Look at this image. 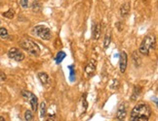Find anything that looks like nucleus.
Returning a JSON list of instances; mask_svg holds the SVG:
<instances>
[{
  "label": "nucleus",
  "instance_id": "nucleus-1",
  "mask_svg": "<svg viewBox=\"0 0 158 121\" xmlns=\"http://www.w3.org/2000/svg\"><path fill=\"white\" fill-rule=\"evenodd\" d=\"M151 115V111L146 104L140 103L132 109L130 114L131 121H148Z\"/></svg>",
  "mask_w": 158,
  "mask_h": 121
},
{
  "label": "nucleus",
  "instance_id": "nucleus-2",
  "mask_svg": "<svg viewBox=\"0 0 158 121\" xmlns=\"http://www.w3.org/2000/svg\"><path fill=\"white\" fill-rule=\"evenodd\" d=\"M155 43H156L155 35H153V34H148V35H146L144 37V39L143 40V42L140 43L139 51L144 55H148L149 51L152 49H154Z\"/></svg>",
  "mask_w": 158,
  "mask_h": 121
},
{
  "label": "nucleus",
  "instance_id": "nucleus-3",
  "mask_svg": "<svg viewBox=\"0 0 158 121\" xmlns=\"http://www.w3.org/2000/svg\"><path fill=\"white\" fill-rule=\"evenodd\" d=\"M20 46L22 50H25L32 55H38L40 53L39 46L30 38H22L20 41Z\"/></svg>",
  "mask_w": 158,
  "mask_h": 121
},
{
  "label": "nucleus",
  "instance_id": "nucleus-4",
  "mask_svg": "<svg viewBox=\"0 0 158 121\" xmlns=\"http://www.w3.org/2000/svg\"><path fill=\"white\" fill-rule=\"evenodd\" d=\"M33 33L35 34L36 36H38L39 38H41L42 40H48L51 39V36H52V32H51L50 28L45 26V25H37L33 28Z\"/></svg>",
  "mask_w": 158,
  "mask_h": 121
},
{
  "label": "nucleus",
  "instance_id": "nucleus-5",
  "mask_svg": "<svg viewBox=\"0 0 158 121\" xmlns=\"http://www.w3.org/2000/svg\"><path fill=\"white\" fill-rule=\"evenodd\" d=\"M8 56L11 59H14L15 61L21 62L25 59V54L22 51H21V50L17 49V48H12L10 49L8 51Z\"/></svg>",
  "mask_w": 158,
  "mask_h": 121
},
{
  "label": "nucleus",
  "instance_id": "nucleus-6",
  "mask_svg": "<svg viewBox=\"0 0 158 121\" xmlns=\"http://www.w3.org/2000/svg\"><path fill=\"white\" fill-rule=\"evenodd\" d=\"M128 64V55L125 51H121L119 55V69L122 74L125 73Z\"/></svg>",
  "mask_w": 158,
  "mask_h": 121
},
{
  "label": "nucleus",
  "instance_id": "nucleus-7",
  "mask_svg": "<svg viewBox=\"0 0 158 121\" xmlns=\"http://www.w3.org/2000/svg\"><path fill=\"white\" fill-rule=\"evenodd\" d=\"M126 114H127V108L125 104H121L117 109V112H116V118L118 120H123L124 118L126 117Z\"/></svg>",
  "mask_w": 158,
  "mask_h": 121
},
{
  "label": "nucleus",
  "instance_id": "nucleus-8",
  "mask_svg": "<svg viewBox=\"0 0 158 121\" xmlns=\"http://www.w3.org/2000/svg\"><path fill=\"white\" fill-rule=\"evenodd\" d=\"M95 70H96V62L95 60H91L85 67V73L89 75V76H91L92 74H94Z\"/></svg>",
  "mask_w": 158,
  "mask_h": 121
},
{
  "label": "nucleus",
  "instance_id": "nucleus-9",
  "mask_svg": "<svg viewBox=\"0 0 158 121\" xmlns=\"http://www.w3.org/2000/svg\"><path fill=\"white\" fill-rule=\"evenodd\" d=\"M130 10H131V7H130L129 3H124L121 8H120V15L122 18H125L126 16H128V14L130 13Z\"/></svg>",
  "mask_w": 158,
  "mask_h": 121
},
{
  "label": "nucleus",
  "instance_id": "nucleus-10",
  "mask_svg": "<svg viewBox=\"0 0 158 121\" xmlns=\"http://www.w3.org/2000/svg\"><path fill=\"white\" fill-rule=\"evenodd\" d=\"M101 24H97L94 25L93 28V38L95 40H98L101 37Z\"/></svg>",
  "mask_w": 158,
  "mask_h": 121
},
{
  "label": "nucleus",
  "instance_id": "nucleus-11",
  "mask_svg": "<svg viewBox=\"0 0 158 121\" xmlns=\"http://www.w3.org/2000/svg\"><path fill=\"white\" fill-rule=\"evenodd\" d=\"M30 104V106L32 108V111L33 112H36L37 111V108H38V99H37V97L33 94L31 97H30V99L29 100Z\"/></svg>",
  "mask_w": 158,
  "mask_h": 121
},
{
  "label": "nucleus",
  "instance_id": "nucleus-12",
  "mask_svg": "<svg viewBox=\"0 0 158 121\" xmlns=\"http://www.w3.org/2000/svg\"><path fill=\"white\" fill-rule=\"evenodd\" d=\"M38 79H40V82L43 85H46L50 82V79L49 76L46 73H39L38 74Z\"/></svg>",
  "mask_w": 158,
  "mask_h": 121
},
{
  "label": "nucleus",
  "instance_id": "nucleus-13",
  "mask_svg": "<svg viewBox=\"0 0 158 121\" xmlns=\"http://www.w3.org/2000/svg\"><path fill=\"white\" fill-rule=\"evenodd\" d=\"M142 88H140V86H135L134 87V90H133V94H132V96H131V100L132 101H136L137 99H138V97L140 96V90Z\"/></svg>",
  "mask_w": 158,
  "mask_h": 121
},
{
  "label": "nucleus",
  "instance_id": "nucleus-14",
  "mask_svg": "<svg viewBox=\"0 0 158 121\" xmlns=\"http://www.w3.org/2000/svg\"><path fill=\"white\" fill-rule=\"evenodd\" d=\"M133 61L135 63V65L137 67H139L140 65V63H142V60H140V57L138 53V51H134L133 53Z\"/></svg>",
  "mask_w": 158,
  "mask_h": 121
},
{
  "label": "nucleus",
  "instance_id": "nucleus-15",
  "mask_svg": "<svg viewBox=\"0 0 158 121\" xmlns=\"http://www.w3.org/2000/svg\"><path fill=\"white\" fill-rule=\"evenodd\" d=\"M65 56H66V54L64 53V51H59L57 56H56V58H55L56 62H57V64H60V63L65 58Z\"/></svg>",
  "mask_w": 158,
  "mask_h": 121
},
{
  "label": "nucleus",
  "instance_id": "nucleus-16",
  "mask_svg": "<svg viewBox=\"0 0 158 121\" xmlns=\"http://www.w3.org/2000/svg\"><path fill=\"white\" fill-rule=\"evenodd\" d=\"M46 112H47L46 104H45V102H42L40 104V116H41V118L45 117V115H46Z\"/></svg>",
  "mask_w": 158,
  "mask_h": 121
},
{
  "label": "nucleus",
  "instance_id": "nucleus-17",
  "mask_svg": "<svg viewBox=\"0 0 158 121\" xmlns=\"http://www.w3.org/2000/svg\"><path fill=\"white\" fill-rule=\"evenodd\" d=\"M21 95L22 96V98H24L26 101H29L30 99V97L33 95V93H31L30 91H26V90H22L21 92Z\"/></svg>",
  "mask_w": 158,
  "mask_h": 121
},
{
  "label": "nucleus",
  "instance_id": "nucleus-18",
  "mask_svg": "<svg viewBox=\"0 0 158 121\" xmlns=\"http://www.w3.org/2000/svg\"><path fill=\"white\" fill-rule=\"evenodd\" d=\"M110 39H111L110 33H105V42H104V48H105V49L109 48V44H110Z\"/></svg>",
  "mask_w": 158,
  "mask_h": 121
},
{
  "label": "nucleus",
  "instance_id": "nucleus-19",
  "mask_svg": "<svg viewBox=\"0 0 158 121\" xmlns=\"http://www.w3.org/2000/svg\"><path fill=\"white\" fill-rule=\"evenodd\" d=\"M0 37L3 38V39H8L9 38V33H8L7 29L5 27L0 28Z\"/></svg>",
  "mask_w": 158,
  "mask_h": 121
},
{
  "label": "nucleus",
  "instance_id": "nucleus-20",
  "mask_svg": "<svg viewBox=\"0 0 158 121\" xmlns=\"http://www.w3.org/2000/svg\"><path fill=\"white\" fill-rule=\"evenodd\" d=\"M69 69L70 71V74H69V79L70 82H74L75 80V70H74V67H73L72 65L69 66Z\"/></svg>",
  "mask_w": 158,
  "mask_h": 121
},
{
  "label": "nucleus",
  "instance_id": "nucleus-21",
  "mask_svg": "<svg viewBox=\"0 0 158 121\" xmlns=\"http://www.w3.org/2000/svg\"><path fill=\"white\" fill-rule=\"evenodd\" d=\"M32 10H33V12L38 13L39 11L41 10V4H40V2H38V1L33 2V4H32Z\"/></svg>",
  "mask_w": 158,
  "mask_h": 121
},
{
  "label": "nucleus",
  "instance_id": "nucleus-22",
  "mask_svg": "<svg viewBox=\"0 0 158 121\" xmlns=\"http://www.w3.org/2000/svg\"><path fill=\"white\" fill-rule=\"evenodd\" d=\"M14 16H15V12L12 9H10L7 11V12L3 13V16H5V18H7V19H13Z\"/></svg>",
  "mask_w": 158,
  "mask_h": 121
},
{
  "label": "nucleus",
  "instance_id": "nucleus-23",
  "mask_svg": "<svg viewBox=\"0 0 158 121\" xmlns=\"http://www.w3.org/2000/svg\"><path fill=\"white\" fill-rule=\"evenodd\" d=\"M25 119H26V121H32V119H33V113H32L31 111H30V109L26 111Z\"/></svg>",
  "mask_w": 158,
  "mask_h": 121
},
{
  "label": "nucleus",
  "instance_id": "nucleus-24",
  "mask_svg": "<svg viewBox=\"0 0 158 121\" xmlns=\"http://www.w3.org/2000/svg\"><path fill=\"white\" fill-rule=\"evenodd\" d=\"M21 6L25 9L29 7V0H21Z\"/></svg>",
  "mask_w": 158,
  "mask_h": 121
},
{
  "label": "nucleus",
  "instance_id": "nucleus-25",
  "mask_svg": "<svg viewBox=\"0 0 158 121\" xmlns=\"http://www.w3.org/2000/svg\"><path fill=\"white\" fill-rule=\"evenodd\" d=\"M82 104L84 105V108H85V109H86V108H87V106H88V104H87V102H86V94H84V96H83Z\"/></svg>",
  "mask_w": 158,
  "mask_h": 121
},
{
  "label": "nucleus",
  "instance_id": "nucleus-26",
  "mask_svg": "<svg viewBox=\"0 0 158 121\" xmlns=\"http://www.w3.org/2000/svg\"><path fill=\"white\" fill-rule=\"evenodd\" d=\"M46 121H55V114H50Z\"/></svg>",
  "mask_w": 158,
  "mask_h": 121
},
{
  "label": "nucleus",
  "instance_id": "nucleus-27",
  "mask_svg": "<svg viewBox=\"0 0 158 121\" xmlns=\"http://www.w3.org/2000/svg\"><path fill=\"white\" fill-rule=\"evenodd\" d=\"M6 79V76L3 72H0V80H5Z\"/></svg>",
  "mask_w": 158,
  "mask_h": 121
},
{
  "label": "nucleus",
  "instance_id": "nucleus-28",
  "mask_svg": "<svg viewBox=\"0 0 158 121\" xmlns=\"http://www.w3.org/2000/svg\"><path fill=\"white\" fill-rule=\"evenodd\" d=\"M0 121H5V119H4L3 116H0Z\"/></svg>",
  "mask_w": 158,
  "mask_h": 121
},
{
  "label": "nucleus",
  "instance_id": "nucleus-29",
  "mask_svg": "<svg viewBox=\"0 0 158 121\" xmlns=\"http://www.w3.org/2000/svg\"><path fill=\"white\" fill-rule=\"evenodd\" d=\"M0 5H1V1H0Z\"/></svg>",
  "mask_w": 158,
  "mask_h": 121
},
{
  "label": "nucleus",
  "instance_id": "nucleus-30",
  "mask_svg": "<svg viewBox=\"0 0 158 121\" xmlns=\"http://www.w3.org/2000/svg\"><path fill=\"white\" fill-rule=\"evenodd\" d=\"M119 121H124V120H119Z\"/></svg>",
  "mask_w": 158,
  "mask_h": 121
},
{
  "label": "nucleus",
  "instance_id": "nucleus-31",
  "mask_svg": "<svg viewBox=\"0 0 158 121\" xmlns=\"http://www.w3.org/2000/svg\"><path fill=\"white\" fill-rule=\"evenodd\" d=\"M0 24H1V21H0Z\"/></svg>",
  "mask_w": 158,
  "mask_h": 121
}]
</instances>
